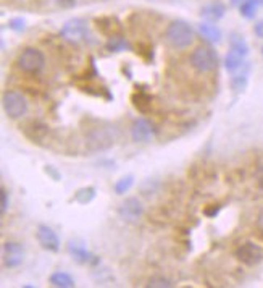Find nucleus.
Here are the masks:
<instances>
[{"label": "nucleus", "mask_w": 263, "mask_h": 288, "mask_svg": "<svg viewBox=\"0 0 263 288\" xmlns=\"http://www.w3.org/2000/svg\"><path fill=\"white\" fill-rule=\"evenodd\" d=\"M165 39L171 47L186 49L194 42V29L186 21L176 20L168 25L165 31Z\"/></svg>", "instance_id": "nucleus-1"}, {"label": "nucleus", "mask_w": 263, "mask_h": 288, "mask_svg": "<svg viewBox=\"0 0 263 288\" xmlns=\"http://www.w3.org/2000/svg\"><path fill=\"white\" fill-rule=\"evenodd\" d=\"M191 65L199 73H210L218 66V55L211 47L200 46L191 54Z\"/></svg>", "instance_id": "nucleus-2"}, {"label": "nucleus", "mask_w": 263, "mask_h": 288, "mask_svg": "<svg viewBox=\"0 0 263 288\" xmlns=\"http://www.w3.org/2000/svg\"><path fill=\"white\" fill-rule=\"evenodd\" d=\"M16 63H18V66L25 71V73L36 75V73H41L44 70V66H46V57H44V54L39 51V49L26 47L25 51L18 55Z\"/></svg>", "instance_id": "nucleus-3"}, {"label": "nucleus", "mask_w": 263, "mask_h": 288, "mask_svg": "<svg viewBox=\"0 0 263 288\" xmlns=\"http://www.w3.org/2000/svg\"><path fill=\"white\" fill-rule=\"evenodd\" d=\"M86 144L91 151H107L115 144V131L110 126H97L87 133Z\"/></svg>", "instance_id": "nucleus-4"}, {"label": "nucleus", "mask_w": 263, "mask_h": 288, "mask_svg": "<svg viewBox=\"0 0 263 288\" xmlns=\"http://www.w3.org/2000/svg\"><path fill=\"white\" fill-rule=\"evenodd\" d=\"M2 105L5 114L10 118H21L27 114V101L23 94H20L18 91H7L2 97Z\"/></svg>", "instance_id": "nucleus-5"}, {"label": "nucleus", "mask_w": 263, "mask_h": 288, "mask_svg": "<svg viewBox=\"0 0 263 288\" xmlns=\"http://www.w3.org/2000/svg\"><path fill=\"white\" fill-rule=\"evenodd\" d=\"M60 34H61L63 39H66L71 44H79V42L87 41L89 37H91L87 23L81 18H75V20L66 21V23L63 25V28H61Z\"/></svg>", "instance_id": "nucleus-6"}, {"label": "nucleus", "mask_w": 263, "mask_h": 288, "mask_svg": "<svg viewBox=\"0 0 263 288\" xmlns=\"http://www.w3.org/2000/svg\"><path fill=\"white\" fill-rule=\"evenodd\" d=\"M234 256H236L239 262H242L244 265H249V267H254V265L260 264L263 261V251L250 241L242 243V245L236 249Z\"/></svg>", "instance_id": "nucleus-7"}, {"label": "nucleus", "mask_w": 263, "mask_h": 288, "mask_svg": "<svg viewBox=\"0 0 263 288\" xmlns=\"http://www.w3.org/2000/svg\"><path fill=\"white\" fill-rule=\"evenodd\" d=\"M2 261H3L5 267H8V269H15V267H18V265H21V264H23V261H25V249H23V246H21L20 243H15V241L3 243Z\"/></svg>", "instance_id": "nucleus-8"}, {"label": "nucleus", "mask_w": 263, "mask_h": 288, "mask_svg": "<svg viewBox=\"0 0 263 288\" xmlns=\"http://www.w3.org/2000/svg\"><path fill=\"white\" fill-rule=\"evenodd\" d=\"M120 217L128 224H136L144 215V206L137 198H128L118 209Z\"/></svg>", "instance_id": "nucleus-9"}, {"label": "nucleus", "mask_w": 263, "mask_h": 288, "mask_svg": "<svg viewBox=\"0 0 263 288\" xmlns=\"http://www.w3.org/2000/svg\"><path fill=\"white\" fill-rule=\"evenodd\" d=\"M154 125L145 118H137L131 126V138L136 143H147L154 138Z\"/></svg>", "instance_id": "nucleus-10"}, {"label": "nucleus", "mask_w": 263, "mask_h": 288, "mask_svg": "<svg viewBox=\"0 0 263 288\" xmlns=\"http://www.w3.org/2000/svg\"><path fill=\"white\" fill-rule=\"evenodd\" d=\"M37 240L41 243V246L44 249H47V251H52V253H57L60 249V238L57 236V233L50 229L47 225H41L37 229Z\"/></svg>", "instance_id": "nucleus-11"}, {"label": "nucleus", "mask_w": 263, "mask_h": 288, "mask_svg": "<svg viewBox=\"0 0 263 288\" xmlns=\"http://www.w3.org/2000/svg\"><path fill=\"white\" fill-rule=\"evenodd\" d=\"M68 253L73 256L76 262L79 264H91V262H99V259L87 251L86 248H84L82 243H76V241H70L68 243Z\"/></svg>", "instance_id": "nucleus-12"}, {"label": "nucleus", "mask_w": 263, "mask_h": 288, "mask_svg": "<svg viewBox=\"0 0 263 288\" xmlns=\"http://www.w3.org/2000/svg\"><path fill=\"white\" fill-rule=\"evenodd\" d=\"M225 13H226V7L221 2L209 3L200 10V15H202L207 21H211V23H213V21L221 20L223 16H225Z\"/></svg>", "instance_id": "nucleus-13"}, {"label": "nucleus", "mask_w": 263, "mask_h": 288, "mask_svg": "<svg viewBox=\"0 0 263 288\" xmlns=\"http://www.w3.org/2000/svg\"><path fill=\"white\" fill-rule=\"evenodd\" d=\"M199 34L204 37L207 42L216 44L221 41V31L211 23V21H205V23L199 25Z\"/></svg>", "instance_id": "nucleus-14"}, {"label": "nucleus", "mask_w": 263, "mask_h": 288, "mask_svg": "<svg viewBox=\"0 0 263 288\" xmlns=\"http://www.w3.org/2000/svg\"><path fill=\"white\" fill-rule=\"evenodd\" d=\"M245 66L244 63V57L242 55H239L236 52L229 51V54L225 57V68L229 71L231 75L237 73V71H240Z\"/></svg>", "instance_id": "nucleus-15"}, {"label": "nucleus", "mask_w": 263, "mask_h": 288, "mask_svg": "<svg viewBox=\"0 0 263 288\" xmlns=\"http://www.w3.org/2000/svg\"><path fill=\"white\" fill-rule=\"evenodd\" d=\"M96 23H97V28L100 29V32L107 34L108 37L120 34L118 21H116L115 18H97V20H96Z\"/></svg>", "instance_id": "nucleus-16"}, {"label": "nucleus", "mask_w": 263, "mask_h": 288, "mask_svg": "<svg viewBox=\"0 0 263 288\" xmlns=\"http://www.w3.org/2000/svg\"><path fill=\"white\" fill-rule=\"evenodd\" d=\"M50 284L57 288H73L76 284L73 280V277L66 272H55L50 275Z\"/></svg>", "instance_id": "nucleus-17"}, {"label": "nucleus", "mask_w": 263, "mask_h": 288, "mask_svg": "<svg viewBox=\"0 0 263 288\" xmlns=\"http://www.w3.org/2000/svg\"><path fill=\"white\" fill-rule=\"evenodd\" d=\"M105 47H107V51H110V52H123V51H126V49H131L128 41L121 34L108 37V42Z\"/></svg>", "instance_id": "nucleus-18"}, {"label": "nucleus", "mask_w": 263, "mask_h": 288, "mask_svg": "<svg viewBox=\"0 0 263 288\" xmlns=\"http://www.w3.org/2000/svg\"><path fill=\"white\" fill-rule=\"evenodd\" d=\"M229 46H231V51L236 52L239 55H242V57H245V55L249 54V46L247 42L244 41L242 36L239 34H233L231 37H229Z\"/></svg>", "instance_id": "nucleus-19"}, {"label": "nucleus", "mask_w": 263, "mask_h": 288, "mask_svg": "<svg viewBox=\"0 0 263 288\" xmlns=\"http://www.w3.org/2000/svg\"><path fill=\"white\" fill-rule=\"evenodd\" d=\"M96 198V188L94 186H87V188H81L79 191L75 195V201L78 204H82V206H86L92 201V199Z\"/></svg>", "instance_id": "nucleus-20"}, {"label": "nucleus", "mask_w": 263, "mask_h": 288, "mask_svg": "<svg viewBox=\"0 0 263 288\" xmlns=\"http://www.w3.org/2000/svg\"><path fill=\"white\" fill-rule=\"evenodd\" d=\"M259 5H260L259 0H245V2L239 7L240 15H242L244 18L252 20L257 15V8H259Z\"/></svg>", "instance_id": "nucleus-21"}, {"label": "nucleus", "mask_w": 263, "mask_h": 288, "mask_svg": "<svg viewBox=\"0 0 263 288\" xmlns=\"http://www.w3.org/2000/svg\"><path fill=\"white\" fill-rule=\"evenodd\" d=\"M132 101H134V105H136L137 110H141V112H147L149 107H150V102H152V97H150L149 94H145V92H136L132 96Z\"/></svg>", "instance_id": "nucleus-22"}, {"label": "nucleus", "mask_w": 263, "mask_h": 288, "mask_svg": "<svg viewBox=\"0 0 263 288\" xmlns=\"http://www.w3.org/2000/svg\"><path fill=\"white\" fill-rule=\"evenodd\" d=\"M134 185V176L132 175H128V176H123L121 180L116 181V185H115V193L118 196L121 195H125V193H128L131 190V186Z\"/></svg>", "instance_id": "nucleus-23"}, {"label": "nucleus", "mask_w": 263, "mask_h": 288, "mask_svg": "<svg viewBox=\"0 0 263 288\" xmlns=\"http://www.w3.org/2000/svg\"><path fill=\"white\" fill-rule=\"evenodd\" d=\"M231 86H233V89L234 91H244L245 89V86H247V71H237V73H234L233 76V80H231Z\"/></svg>", "instance_id": "nucleus-24"}, {"label": "nucleus", "mask_w": 263, "mask_h": 288, "mask_svg": "<svg viewBox=\"0 0 263 288\" xmlns=\"http://www.w3.org/2000/svg\"><path fill=\"white\" fill-rule=\"evenodd\" d=\"M147 287H152V288H170V287H173V284H171V280L165 279V277L157 275V277H152V279L149 280Z\"/></svg>", "instance_id": "nucleus-25"}, {"label": "nucleus", "mask_w": 263, "mask_h": 288, "mask_svg": "<svg viewBox=\"0 0 263 288\" xmlns=\"http://www.w3.org/2000/svg\"><path fill=\"white\" fill-rule=\"evenodd\" d=\"M10 29H13L16 32H21V31H25V28H26V21L23 18H13V20H10Z\"/></svg>", "instance_id": "nucleus-26"}, {"label": "nucleus", "mask_w": 263, "mask_h": 288, "mask_svg": "<svg viewBox=\"0 0 263 288\" xmlns=\"http://www.w3.org/2000/svg\"><path fill=\"white\" fill-rule=\"evenodd\" d=\"M0 201H2V206H0V212H2V215H5V212H7V209H8V204H10V201H8V193H7V190H5V188H2V190H0Z\"/></svg>", "instance_id": "nucleus-27"}, {"label": "nucleus", "mask_w": 263, "mask_h": 288, "mask_svg": "<svg viewBox=\"0 0 263 288\" xmlns=\"http://www.w3.org/2000/svg\"><path fill=\"white\" fill-rule=\"evenodd\" d=\"M254 32L260 37V39H263V20L257 21V23H255V26H254Z\"/></svg>", "instance_id": "nucleus-28"}, {"label": "nucleus", "mask_w": 263, "mask_h": 288, "mask_svg": "<svg viewBox=\"0 0 263 288\" xmlns=\"http://www.w3.org/2000/svg\"><path fill=\"white\" fill-rule=\"evenodd\" d=\"M58 3L63 8H71V7H75L76 5V0H58Z\"/></svg>", "instance_id": "nucleus-29"}, {"label": "nucleus", "mask_w": 263, "mask_h": 288, "mask_svg": "<svg viewBox=\"0 0 263 288\" xmlns=\"http://www.w3.org/2000/svg\"><path fill=\"white\" fill-rule=\"evenodd\" d=\"M257 183H259V186L263 190V165L259 169V172H257Z\"/></svg>", "instance_id": "nucleus-30"}, {"label": "nucleus", "mask_w": 263, "mask_h": 288, "mask_svg": "<svg viewBox=\"0 0 263 288\" xmlns=\"http://www.w3.org/2000/svg\"><path fill=\"white\" fill-rule=\"evenodd\" d=\"M46 172H47V173H50V175H52V176H53V180H55V181H57V180L60 178L58 172H57V170H53V167H50V165H47V169H46Z\"/></svg>", "instance_id": "nucleus-31"}, {"label": "nucleus", "mask_w": 263, "mask_h": 288, "mask_svg": "<svg viewBox=\"0 0 263 288\" xmlns=\"http://www.w3.org/2000/svg\"><path fill=\"white\" fill-rule=\"evenodd\" d=\"M220 212V207H213V209H205V215H209V217H215V215Z\"/></svg>", "instance_id": "nucleus-32"}, {"label": "nucleus", "mask_w": 263, "mask_h": 288, "mask_svg": "<svg viewBox=\"0 0 263 288\" xmlns=\"http://www.w3.org/2000/svg\"><path fill=\"white\" fill-rule=\"evenodd\" d=\"M257 227H259V230H260V233L263 235V212L259 215V219H257Z\"/></svg>", "instance_id": "nucleus-33"}, {"label": "nucleus", "mask_w": 263, "mask_h": 288, "mask_svg": "<svg viewBox=\"0 0 263 288\" xmlns=\"http://www.w3.org/2000/svg\"><path fill=\"white\" fill-rule=\"evenodd\" d=\"M244 2H245V0H231V3L236 5V7H240V5H242Z\"/></svg>", "instance_id": "nucleus-34"}, {"label": "nucleus", "mask_w": 263, "mask_h": 288, "mask_svg": "<svg viewBox=\"0 0 263 288\" xmlns=\"http://www.w3.org/2000/svg\"><path fill=\"white\" fill-rule=\"evenodd\" d=\"M259 2H260V3H262V5H263V0H259Z\"/></svg>", "instance_id": "nucleus-35"}, {"label": "nucleus", "mask_w": 263, "mask_h": 288, "mask_svg": "<svg viewBox=\"0 0 263 288\" xmlns=\"http://www.w3.org/2000/svg\"><path fill=\"white\" fill-rule=\"evenodd\" d=\"M262 52H263V49H262Z\"/></svg>", "instance_id": "nucleus-36"}]
</instances>
